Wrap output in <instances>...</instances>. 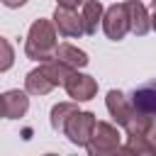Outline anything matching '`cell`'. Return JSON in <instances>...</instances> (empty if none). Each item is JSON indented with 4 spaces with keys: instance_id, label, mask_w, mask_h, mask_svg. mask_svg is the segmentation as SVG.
Listing matches in <instances>:
<instances>
[{
    "instance_id": "3957f363",
    "label": "cell",
    "mask_w": 156,
    "mask_h": 156,
    "mask_svg": "<svg viewBox=\"0 0 156 156\" xmlns=\"http://www.w3.org/2000/svg\"><path fill=\"white\" fill-rule=\"evenodd\" d=\"M102 32L107 34V39L112 41H119L127 37V32H132L129 27V10H127V2H115L105 10V17H102Z\"/></svg>"
},
{
    "instance_id": "5bb4252c",
    "label": "cell",
    "mask_w": 156,
    "mask_h": 156,
    "mask_svg": "<svg viewBox=\"0 0 156 156\" xmlns=\"http://www.w3.org/2000/svg\"><path fill=\"white\" fill-rule=\"evenodd\" d=\"M76 112H80V110H78L73 102H58V105H54V107H51V117H49L51 129H54V132H63L66 124H68V119H71Z\"/></svg>"
},
{
    "instance_id": "d6986e66",
    "label": "cell",
    "mask_w": 156,
    "mask_h": 156,
    "mask_svg": "<svg viewBox=\"0 0 156 156\" xmlns=\"http://www.w3.org/2000/svg\"><path fill=\"white\" fill-rule=\"evenodd\" d=\"M149 17H151V29L156 32V0H151V12H149Z\"/></svg>"
},
{
    "instance_id": "44dd1931",
    "label": "cell",
    "mask_w": 156,
    "mask_h": 156,
    "mask_svg": "<svg viewBox=\"0 0 156 156\" xmlns=\"http://www.w3.org/2000/svg\"><path fill=\"white\" fill-rule=\"evenodd\" d=\"M44 156H56V154H44Z\"/></svg>"
},
{
    "instance_id": "6da1fadb",
    "label": "cell",
    "mask_w": 156,
    "mask_h": 156,
    "mask_svg": "<svg viewBox=\"0 0 156 156\" xmlns=\"http://www.w3.org/2000/svg\"><path fill=\"white\" fill-rule=\"evenodd\" d=\"M56 49H58V39H56V27L49 20H34L29 32H27V41H24V54L32 61L46 63L51 58H56Z\"/></svg>"
},
{
    "instance_id": "7a4b0ae2",
    "label": "cell",
    "mask_w": 156,
    "mask_h": 156,
    "mask_svg": "<svg viewBox=\"0 0 156 156\" xmlns=\"http://www.w3.org/2000/svg\"><path fill=\"white\" fill-rule=\"evenodd\" d=\"M71 73H73V68H68L58 58H51V61L39 63L37 68H32L27 73L24 90L29 95H49L56 85H66V80L71 78Z\"/></svg>"
},
{
    "instance_id": "2e32d148",
    "label": "cell",
    "mask_w": 156,
    "mask_h": 156,
    "mask_svg": "<svg viewBox=\"0 0 156 156\" xmlns=\"http://www.w3.org/2000/svg\"><path fill=\"white\" fill-rule=\"evenodd\" d=\"M0 49H2V63H0V71H10V66H12V61H15V54H12V46H10V41L2 37L0 39Z\"/></svg>"
},
{
    "instance_id": "ffe728a7",
    "label": "cell",
    "mask_w": 156,
    "mask_h": 156,
    "mask_svg": "<svg viewBox=\"0 0 156 156\" xmlns=\"http://www.w3.org/2000/svg\"><path fill=\"white\" fill-rule=\"evenodd\" d=\"M24 2H27V0H2V5H5V7H12V10H15V7H22Z\"/></svg>"
},
{
    "instance_id": "7c38bea8",
    "label": "cell",
    "mask_w": 156,
    "mask_h": 156,
    "mask_svg": "<svg viewBox=\"0 0 156 156\" xmlns=\"http://www.w3.org/2000/svg\"><path fill=\"white\" fill-rule=\"evenodd\" d=\"M56 58L61 61V63H66L68 68H73V71H78V68H85L88 66V54L83 51V49H78V46H73V44H58V49H56Z\"/></svg>"
},
{
    "instance_id": "30bf717a",
    "label": "cell",
    "mask_w": 156,
    "mask_h": 156,
    "mask_svg": "<svg viewBox=\"0 0 156 156\" xmlns=\"http://www.w3.org/2000/svg\"><path fill=\"white\" fill-rule=\"evenodd\" d=\"M132 107L141 115L156 117V80H151L132 93Z\"/></svg>"
},
{
    "instance_id": "52a82bcc",
    "label": "cell",
    "mask_w": 156,
    "mask_h": 156,
    "mask_svg": "<svg viewBox=\"0 0 156 156\" xmlns=\"http://www.w3.org/2000/svg\"><path fill=\"white\" fill-rule=\"evenodd\" d=\"M51 20H54V27H56V32H58V34H63V37H71V39H76V37L85 34V27H83V17H80L76 10L56 7Z\"/></svg>"
},
{
    "instance_id": "277c9868",
    "label": "cell",
    "mask_w": 156,
    "mask_h": 156,
    "mask_svg": "<svg viewBox=\"0 0 156 156\" xmlns=\"http://www.w3.org/2000/svg\"><path fill=\"white\" fill-rule=\"evenodd\" d=\"M95 127H98L95 115H93V112H83V110H80V112H76V115L68 119V124H66L63 134L68 136V141H71V144H76V146H88V144H90V139H93Z\"/></svg>"
},
{
    "instance_id": "4fadbf2b",
    "label": "cell",
    "mask_w": 156,
    "mask_h": 156,
    "mask_svg": "<svg viewBox=\"0 0 156 156\" xmlns=\"http://www.w3.org/2000/svg\"><path fill=\"white\" fill-rule=\"evenodd\" d=\"M80 17H83L85 34H95V32H98V24H100L102 17H105V7H102V2H100V0H85Z\"/></svg>"
},
{
    "instance_id": "8992f818",
    "label": "cell",
    "mask_w": 156,
    "mask_h": 156,
    "mask_svg": "<svg viewBox=\"0 0 156 156\" xmlns=\"http://www.w3.org/2000/svg\"><path fill=\"white\" fill-rule=\"evenodd\" d=\"M122 141H119V132L115 124L110 122H98L95 132H93V139L88 144V151H95V154H105V151H115L119 149Z\"/></svg>"
},
{
    "instance_id": "e0dca14e",
    "label": "cell",
    "mask_w": 156,
    "mask_h": 156,
    "mask_svg": "<svg viewBox=\"0 0 156 156\" xmlns=\"http://www.w3.org/2000/svg\"><path fill=\"white\" fill-rule=\"evenodd\" d=\"M88 156H132V151L127 149V144H122L119 149H115V151H105V154H95V151H88Z\"/></svg>"
},
{
    "instance_id": "9a60e30c",
    "label": "cell",
    "mask_w": 156,
    "mask_h": 156,
    "mask_svg": "<svg viewBox=\"0 0 156 156\" xmlns=\"http://www.w3.org/2000/svg\"><path fill=\"white\" fill-rule=\"evenodd\" d=\"M127 149L132 151V156H156V144L141 134L127 136Z\"/></svg>"
},
{
    "instance_id": "9c48e42d",
    "label": "cell",
    "mask_w": 156,
    "mask_h": 156,
    "mask_svg": "<svg viewBox=\"0 0 156 156\" xmlns=\"http://www.w3.org/2000/svg\"><path fill=\"white\" fill-rule=\"evenodd\" d=\"M29 93L27 90H5L0 102H2V117L5 119H20L29 110Z\"/></svg>"
},
{
    "instance_id": "5b68a950",
    "label": "cell",
    "mask_w": 156,
    "mask_h": 156,
    "mask_svg": "<svg viewBox=\"0 0 156 156\" xmlns=\"http://www.w3.org/2000/svg\"><path fill=\"white\" fill-rule=\"evenodd\" d=\"M63 88H66V93L73 102H88L98 95V80L93 76H85V73H78V71L71 73V78L66 80Z\"/></svg>"
},
{
    "instance_id": "ba28073f",
    "label": "cell",
    "mask_w": 156,
    "mask_h": 156,
    "mask_svg": "<svg viewBox=\"0 0 156 156\" xmlns=\"http://www.w3.org/2000/svg\"><path fill=\"white\" fill-rule=\"evenodd\" d=\"M105 105H107V112H110V117L119 124V127H127V122L132 119V115H134V107H132V102L127 100V95L122 93V90H107V98H105Z\"/></svg>"
},
{
    "instance_id": "8fae6325",
    "label": "cell",
    "mask_w": 156,
    "mask_h": 156,
    "mask_svg": "<svg viewBox=\"0 0 156 156\" xmlns=\"http://www.w3.org/2000/svg\"><path fill=\"white\" fill-rule=\"evenodd\" d=\"M127 10H129V27L136 37H144L151 29V17L149 10L139 2V0H127Z\"/></svg>"
},
{
    "instance_id": "ac0fdd59",
    "label": "cell",
    "mask_w": 156,
    "mask_h": 156,
    "mask_svg": "<svg viewBox=\"0 0 156 156\" xmlns=\"http://www.w3.org/2000/svg\"><path fill=\"white\" fill-rule=\"evenodd\" d=\"M58 7H66V10H76L78 5H85V0H56Z\"/></svg>"
}]
</instances>
